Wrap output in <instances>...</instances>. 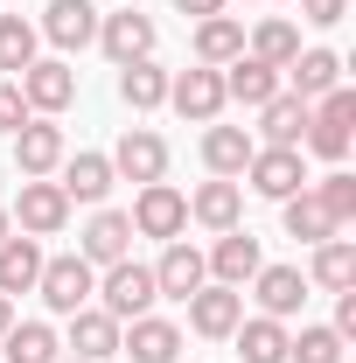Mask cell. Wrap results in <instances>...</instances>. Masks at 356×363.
I'll return each instance as SVG.
<instances>
[{
    "mask_svg": "<svg viewBox=\"0 0 356 363\" xmlns=\"http://www.w3.org/2000/svg\"><path fill=\"white\" fill-rule=\"evenodd\" d=\"M133 238H182L189 230V196H182L175 182H140V196H133Z\"/></svg>",
    "mask_w": 356,
    "mask_h": 363,
    "instance_id": "obj_3",
    "label": "cell"
},
{
    "mask_svg": "<svg viewBox=\"0 0 356 363\" xmlns=\"http://www.w3.org/2000/svg\"><path fill=\"white\" fill-rule=\"evenodd\" d=\"M189 217H196L203 230H238V217H245V189L223 182V175H210L196 196H189Z\"/></svg>",
    "mask_w": 356,
    "mask_h": 363,
    "instance_id": "obj_21",
    "label": "cell"
},
{
    "mask_svg": "<svg viewBox=\"0 0 356 363\" xmlns=\"http://www.w3.org/2000/svg\"><path fill=\"white\" fill-rule=\"evenodd\" d=\"M279 77H294V98H308V105H314L321 91L343 84V56H335V49H301V56H294Z\"/></svg>",
    "mask_w": 356,
    "mask_h": 363,
    "instance_id": "obj_24",
    "label": "cell"
},
{
    "mask_svg": "<svg viewBox=\"0 0 356 363\" xmlns=\"http://www.w3.org/2000/svg\"><path fill=\"white\" fill-rule=\"evenodd\" d=\"M63 154H70V147H63V126H56V119H28V126L14 133V175L43 182V175L63 168Z\"/></svg>",
    "mask_w": 356,
    "mask_h": 363,
    "instance_id": "obj_11",
    "label": "cell"
},
{
    "mask_svg": "<svg viewBox=\"0 0 356 363\" xmlns=\"http://www.w3.org/2000/svg\"><path fill=\"white\" fill-rule=\"evenodd\" d=\"M314 196H321V210H328L343 230L356 224V175H350V168H328V175L314 182Z\"/></svg>",
    "mask_w": 356,
    "mask_h": 363,
    "instance_id": "obj_35",
    "label": "cell"
},
{
    "mask_svg": "<svg viewBox=\"0 0 356 363\" xmlns=\"http://www.w3.org/2000/svg\"><path fill=\"white\" fill-rule=\"evenodd\" d=\"M119 357H133V363H175L182 357V328L161 321V315H140V321L119 328Z\"/></svg>",
    "mask_w": 356,
    "mask_h": 363,
    "instance_id": "obj_17",
    "label": "cell"
},
{
    "mask_svg": "<svg viewBox=\"0 0 356 363\" xmlns=\"http://www.w3.org/2000/svg\"><path fill=\"white\" fill-rule=\"evenodd\" d=\"M252 154H259V140L245 133V126H210V133H203V168H210V175H245V161H252Z\"/></svg>",
    "mask_w": 356,
    "mask_h": 363,
    "instance_id": "obj_27",
    "label": "cell"
},
{
    "mask_svg": "<svg viewBox=\"0 0 356 363\" xmlns=\"http://www.w3.org/2000/svg\"><path fill=\"white\" fill-rule=\"evenodd\" d=\"M182 14H196V21H210V14H223V0H175Z\"/></svg>",
    "mask_w": 356,
    "mask_h": 363,
    "instance_id": "obj_39",
    "label": "cell"
},
{
    "mask_svg": "<svg viewBox=\"0 0 356 363\" xmlns=\"http://www.w3.org/2000/svg\"><path fill=\"white\" fill-rule=\"evenodd\" d=\"M287 363H343V335L335 328H301V335H287Z\"/></svg>",
    "mask_w": 356,
    "mask_h": 363,
    "instance_id": "obj_36",
    "label": "cell"
},
{
    "mask_svg": "<svg viewBox=\"0 0 356 363\" xmlns=\"http://www.w3.org/2000/svg\"><path fill=\"white\" fill-rule=\"evenodd\" d=\"M182 308H189V328H196V335L223 342V335L245 321V286H217V279H203V286H196Z\"/></svg>",
    "mask_w": 356,
    "mask_h": 363,
    "instance_id": "obj_10",
    "label": "cell"
},
{
    "mask_svg": "<svg viewBox=\"0 0 356 363\" xmlns=\"http://www.w3.org/2000/svg\"><path fill=\"white\" fill-rule=\"evenodd\" d=\"M350 14V0H301V21H314V28H335Z\"/></svg>",
    "mask_w": 356,
    "mask_h": 363,
    "instance_id": "obj_38",
    "label": "cell"
},
{
    "mask_svg": "<svg viewBox=\"0 0 356 363\" xmlns=\"http://www.w3.org/2000/svg\"><path fill=\"white\" fill-rule=\"evenodd\" d=\"M350 140H356V91L335 84V91H321V98L308 105V133H301V147L321 154V161H343Z\"/></svg>",
    "mask_w": 356,
    "mask_h": 363,
    "instance_id": "obj_2",
    "label": "cell"
},
{
    "mask_svg": "<svg viewBox=\"0 0 356 363\" xmlns=\"http://www.w3.org/2000/svg\"><path fill=\"white\" fill-rule=\"evenodd\" d=\"M7 328H14V301L0 294V335H7Z\"/></svg>",
    "mask_w": 356,
    "mask_h": 363,
    "instance_id": "obj_40",
    "label": "cell"
},
{
    "mask_svg": "<svg viewBox=\"0 0 356 363\" xmlns=\"http://www.w3.org/2000/svg\"><path fill=\"white\" fill-rule=\"evenodd\" d=\"M259 126H266V147H301V133H308V98L279 91L272 105H259Z\"/></svg>",
    "mask_w": 356,
    "mask_h": 363,
    "instance_id": "obj_32",
    "label": "cell"
},
{
    "mask_svg": "<svg viewBox=\"0 0 356 363\" xmlns=\"http://www.w3.org/2000/svg\"><path fill=\"white\" fill-rule=\"evenodd\" d=\"M14 84H21V98H28L35 119H56V112H70V98H77V70H70L63 56H35Z\"/></svg>",
    "mask_w": 356,
    "mask_h": 363,
    "instance_id": "obj_5",
    "label": "cell"
},
{
    "mask_svg": "<svg viewBox=\"0 0 356 363\" xmlns=\"http://www.w3.org/2000/svg\"><path fill=\"white\" fill-rule=\"evenodd\" d=\"M252 294H259V315L294 321L301 308H308V272L301 266H259L252 272Z\"/></svg>",
    "mask_w": 356,
    "mask_h": 363,
    "instance_id": "obj_15",
    "label": "cell"
},
{
    "mask_svg": "<svg viewBox=\"0 0 356 363\" xmlns=\"http://www.w3.org/2000/svg\"><path fill=\"white\" fill-rule=\"evenodd\" d=\"M203 279H210L203 252H196L189 238H168V252H161V266H154V286H161V301H189Z\"/></svg>",
    "mask_w": 356,
    "mask_h": 363,
    "instance_id": "obj_18",
    "label": "cell"
},
{
    "mask_svg": "<svg viewBox=\"0 0 356 363\" xmlns=\"http://www.w3.org/2000/svg\"><path fill=\"white\" fill-rule=\"evenodd\" d=\"M56 363H77V357H56Z\"/></svg>",
    "mask_w": 356,
    "mask_h": 363,
    "instance_id": "obj_42",
    "label": "cell"
},
{
    "mask_svg": "<svg viewBox=\"0 0 356 363\" xmlns=\"http://www.w3.org/2000/svg\"><path fill=\"white\" fill-rule=\"evenodd\" d=\"M35 279H43V238H7L0 245V294L14 301V294H35Z\"/></svg>",
    "mask_w": 356,
    "mask_h": 363,
    "instance_id": "obj_23",
    "label": "cell"
},
{
    "mask_svg": "<svg viewBox=\"0 0 356 363\" xmlns=\"http://www.w3.org/2000/svg\"><path fill=\"white\" fill-rule=\"evenodd\" d=\"M168 105H175L182 119H196V126H217V112L230 105V98H223V70H210V63L175 70V77H168Z\"/></svg>",
    "mask_w": 356,
    "mask_h": 363,
    "instance_id": "obj_6",
    "label": "cell"
},
{
    "mask_svg": "<svg viewBox=\"0 0 356 363\" xmlns=\"http://www.w3.org/2000/svg\"><path fill=\"white\" fill-rule=\"evenodd\" d=\"M161 43V28L140 14V7H112V14H98V49L112 56V63H140V56H154Z\"/></svg>",
    "mask_w": 356,
    "mask_h": 363,
    "instance_id": "obj_8",
    "label": "cell"
},
{
    "mask_svg": "<svg viewBox=\"0 0 356 363\" xmlns=\"http://www.w3.org/2000/svg\"><path fill=\"white\" fill-rule=\"evenodd\" d=\"M105 161H112V175H126V182H161L168 175V140L154 133V126H126Z\"/></svg>",
    "mask_w": 356,
    "mask_h": 363,
    "instance_id": "obj_12",
    "label": "cell"
},
{
    "mask_svg": "<svg viewBox=\"0 0 356 363\" xmlns=\"http://www.w3.org/2000/svg\"><path fill=\"white\" fill-rule=\"evenodd\" d=\"M56 357H63V342L49 321H14L0 335V363H56Z\"/></svg>",
    "mask_w": 356,
    "mask_h": 363,
    "instance_id": "obj_29",
    "label": "cell"
},
{
    "mask_svg": "<svg viewBox=\"0 0 356 363\" xmlns=\"http://www.w3.org/2000/svg\"><path fill=\"white\" fill-rule=\"evenodd\" d=\"M308 286H328V294H343L356 286V238H321L308 259Z\"/></svg>",
    "mask_w": 356,
    "mask_h": 363,
    "instance_id": "obj_28",
    "label": "cell"
},
{
    "mask_svg": "<svg viewBox=\"0 0 356 363\" xmlns=\"http://www.w3.org/2000/svg\"><path fill=\"white\" fill-rule=\"evenodd\" d=\"M245 175H252V189H259L266 203H287V196L308 189V161H301V147H259V154L245 161Z\"/></svg>",
    "mask_w": 356,
    "mask_h": 363,
    "instance_id": "obj_9",
    "label": "cell"
},
{
    "mask_svg": "<svg viewBox=\"0 0 356 363\" xmlns=\"http://www.w3.org/2000/svg\"><path fill=\"white\" fill-rule=\"evenodd\" d=\"M98 14L105 7H91V0H49L35 35H49L56 49H84V43H98Z\"/></svg>",
    "mask_w": 356,
    "mask_h": 363,
    "instance_id": "obj_16",
    "label": "cell"
},
{
    "mask_svg": "<svg viewBox=\"0 0 356 363\" xmlns=\"http://www.w3.org/2000/svg\"><path fill=\"white\" fill-rule=\"evenodd\" d=\"M77 259L84 266H119V259H133V217L126 210H98L77 238Z\"/></svg>",
    "mask_w": 356,
    "mask_h": 363,
    "instance_id": "obj_13",
    "label": "cell"
},
{
    "mask_svg": "<svg viewBox=\"0 0 356 363\" xmlns=\"http://www.w3.org/2000/svg\"><path fill=\"white\" fill-rule=\"evenodd\" d=\"M238 56H245V21H238V14H210V21H196V63L223 70V63H238Z\"/></svg>",
    "mask_w": 356,
    "mask_h": 363,
    "instance_id": "obj_26",
    "label": "cell"
},
{
    "mask_svg": "<svg viewBox=\"0 0 356 363\" xmlns=\"http://www.w3.org/2000/svg\"><path fill=\"white\" fill-rule=\"evenodd\" d=\"M35 21H21V14H0V77H21L28 63H35Z\"/></svg>",
    "mask_w": 356,
    "mask_h": 363,
    "instance_id": "obj_33",
    "label": "cell"
},
{
    "mask_svg": "<svg viewBox=\"0 0 356 363\" xmlns=\"http://www.w3.org/2000/svg\"><path fill=\"white\" fill-rule=\"evenodd\" d=\"M279 70L272 63H259V56H238V63H223V98H238L245 112H259V105H272L279 98Z\"/></svg>",
    "mask_w": 356,
    "mask_h": 363,
    "instance_id": "obj_20",
    "label": "cell"
},
{
    "mask_svg": "<svg viewBox=\"0 0 356 363\" xmlns=\"http://www.w3.org/2000/svg\"><path fill=\"white\" fill-rule=\"evenodd\" d=\"M7 238H14V217H7V203H0V245H7Z\"/></svg>",
    "mask_w": 356,
    "mask_h": 363,
    "instance_id": "obj_41",
    "label": "cell"
},
{
    "mask_svg": "<svg viewBox=\"0 0 356 363\" xmlns=\"http://www.w3.org/2000/svg\"><path fill=\"white\" fill-rule=\"evenodd\" d=\"M70 321V357L77 363H105V357H119V321L105 315V308H77V315H63Z\"/></svg>",
    "mask_w": 356,
    "mask_h": 363,
    "instance_id": "obj_19",
    "label": "cell"
},
{
    "mask_svg": "<svg viewBox=\"0 0 356 363\" xmlns=\"http://www.w3.org/2000/svg\"><path fill=\"white\" fill-rule=\"evenodd\" d=\"M252 56H259V63H272V70H287V63L301 56V28H294V21H279V14H272V21H259V28H252Z\"/></svg>",
    "mask_w": 356,
    "mask_h": 363,
    "instance_id": "obj_34",
    "label": "cell"
},
{
    "mask_svg": "<svg viewBox=\"0 0 356 363\" xmlns=\"http://www.w3.org/2000/svg\"><path fill=\"white\" fill-rule=\"evenodd\" d=\"M105 315L119 321H140V315H154V301H161V286H154V266H140V259H119V266H105L98 272V294H91Z\"/></svg>",
    "mask_w": 356,
    "mask_h": 363,
    "instance_id": "obj_1",
    "label": "cell"
},
{
    "mask_svg": "<svg viewBox=\"0 0 356 363\" xmlns=\"http://www.w3.org/2000/svg\"><path fill=\"white\" fill-rule=\"evenodd\" d=\"M14 224H21V238H56V230L70 224V196L56 189V182H21V196H14V210H7Z\"/></svg>",
    "mask_w": 356,
    "mask_h": 363,
    "instance_id": "obj_7",
    "label": "cell"
},
{
    "mask_svg": "<svg viewBox=\"0 0 356 363\" xmlns=\"http://www.w3.org/2000/svg\"><path fill=\"white\" fill-rule=\"evenodd\" d=\"M279 217H287V238H301V245H321V238H343V224L321 210V196L301 189V196H287L279 203Z\"/></svg>",
    "mask_w": 356,
    "mask_h": 363,
    "instance_id": "obj_30",
    "label": "cell"
},
{
    "mask_svg": "<svg viewBox=\"0 0 356 363\" xmlns=\"http://www.w3.org/2000/svg\"><path fill=\"white\" fill-rule=\"evenodd\" d=\"M112 161H105V154H63V182H56V189H63V196H70V210H77V203H105V196H112Z\"/></svg>",
    "mask_w": 356,
    "mask_h": 363,
    "instance_id": "obj_22",
    "label": "cell"
},
{
    "mask_svg": "<svg viewBox=\"0 0 356 363\" xmlns=\"http://www.w3.org/2000/svg\"><path fill=\"white\" fill-rule=\"evenodd\" d=\"M28 119H35V112H28V98H21V84H14V77H0V133L14 140L21 126H28Z\"/></svg>",
    "mask_w": 356,
    "mask_h": 363,
    "instance_id": "obj_37",
    "label": "cell"
},
{
    "mask_svg": "<svg viewBox=\"0 0 356 363\" xmlns=\"http://www.w3.org/2000/svg\"><path fill=\"white\" fill-rule=\"evenodd\" d=\"M203 266H210L217 286H245L252 272L266 266V252H259V238H252V230L238 224V230H217V245H210V259H203Z\"/></svg>",
    "mask_w": 356,
    "mask_h": 363,
    "instance_id": "obj_14",
    "label": "cell"
},
{
    "mask_svg": "<svg viewBox=\"0 0 356 363\" xmlns=\"http://www.w3.org/2000/svg\"><path fill=\"white\" fill-rule=\"evenodd\" d=\"M35 294H43L49 315H77V308H91V294H98V266H84L77 252H63V259H43V279H35Z\"/></svg>",
    "mask_w": 356,
    "mask_h": 363,
    "instance_id": "obj_4",
    "label": "cell"
},
{
    "mask_svg": "<svg viewBox=\"0 0 356 363\" xmlns=\"http://www.w3.org/2000/svg\"><path fill=\"white\" fill-rule=\"evenodd\" d=\"M119 105H126V112H154V105H168V70H161L154 56L119 63Z\"/></svg>",
    "mask_w": 356,
    "mask_h": 363,
    "instance_id": "obj_25",
    "label": "cell"
},
{
    "mask_svg": "<svg viewBox=\"0 0 356 363\" xmlns=\"http://www.w3.org/2000/svg\"><path fill=\"white\" fill-rule=\"evenodd\" d=\"M230 335H238V357L245 363H287V321L252 315V321H238Z\"/></svg>",
    "mask_w": 356,
    "mask_h": 363,
    "instance_id": "obj_31",
    "label": "cell"
}]
</instances>
